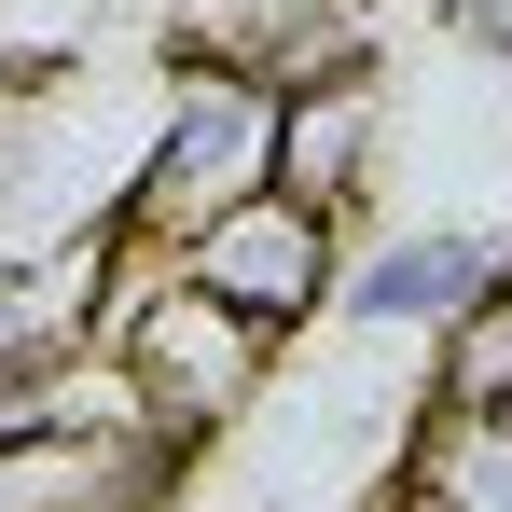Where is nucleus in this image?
<instances>
[{"instance_id":"nucleus-1","label":"nucleus","mask_w":512,"mask_h":512,"mask_svg":"<svg viewBox=\"0 0 512 512\" xmlns=\"http://www.w3.org/2000/svg\"><path fill=\"white\" fill-rule=\"evenodd\" d=\"M250 194H277V84L222 70V56H180L153 84V153H139V194H125V236L180 250Z\"/></svg>"},{"instance_id":"nucleus-2","label":"nucleus","mask_w":512,"mask_h":512,"mask_svg":"<svg viewBox=\"0 0 512 512\" xmlns=\"http://www.w3.org/2000/svg\"><path fill=\"white\" fill-rule=\"evenodd\" d=\"M111 374H125V416L139 429H167V443H208V429H236L263 402V374H277V333L263 319H236V305H208L194 277H167L111 319Z\"/></svg>"},{"instance_id":"nucleus-3","label":"nucleus","mask_w":512,"mask_h":512,"mask_svg":"<svg viewBox=\"0 0 512 512\" xmlns=\"http://www.w3.org/2000/svg\"><path fill=\"white\" fill-rule=\"evenodd\" d=\"M180 277L291 346V333H319L333 291H346V222L305 208V194H250V208H222L208 236H180Z\"/></svg>"},{"instance_id":"nucleus-4","label":"nucleus","mask_w":512,"mask_h":512,"mask_svg":"<svg viewBox=\"0 0 512 512\" xmlns=\"http://www.w3.org/2000/svg\"><path fill=\"white\" fill-rule=\"evenodd\" d=\"M512 263V222H471V208H402L388 236L346 250V291L333 319L346 333H402V346H443V319Z\"/></svg>"},{"instance_id":"nucleus-5","label":"nucleus","mask_w":512,"mask_h":512,"mask_svg":"<svg viewBox=\"0 0 512 512\" xmlns=\"http://www.w3.org/2000/svg\"><path fill=\"white\" fill-rule=\"evenodd\" d=\"M374 167H388V84H374V70H333V84L277 97V194L360 222V208H374Z\"/></svg>"},{"instance_id":"nucleus-6","label":"nucleus","mask_w":512,"mask_h":512,"mask_svg":"<svg viewBox=\"0 0 512 512\" xmlns=\"http://www.w3.org/2000/svg\"><path fill=\"white\" fill-rule=\"evenodd\" d=\"M388 512H512V416H457L429 402L402 471H388Z\"/></svg>"},{"instance_id":"nucleus-7","label":"nucleus","mask_w":512,"mask_h":512,"mask_svg":"<svg viewBox=\"0 0 512 512\" xmlns=\"http://www.w3.org/2000/svg\"><path fill=\"white\" fill-rule=\"evenodd\" d=\"M429 402H457V416H512V263L443 319V346H429Z\"/></svg>"},{"instance_id":"nucleus-8","label":"nucleus","mask_w":512,"mask_h":512,"mask_svg":"<svg viewBox=\"0 0 512 512\" xmlns=\"http://www.w3.org/2000/svg\"><path fill=\"white\" fill-rule=\"evenodd\" d=\"M429 42L457 70H485V97H499V125H512V0H429Z\"/></svg>"}]
</instances>
